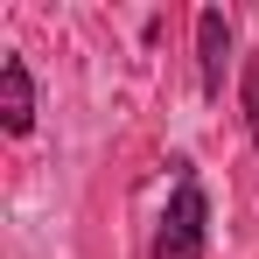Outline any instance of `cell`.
<instances>
[{"instance_id":"2","label":"cell","mask_w":259,"mask_h":259,"mask_svg":"<svg viewBox=\"0 0 259 259\" xmlns=\"http://www.w3.org/2000/svg\"><path fill=\"white\" fill-rule=\"evenodd\" d=\"M0 126L14 133V140L35 126V77H28V63H21V56H7V63H0Z\"/></svg>"},{"instance_id":"4","label":"cell","mask_w":259,"mask_h":259,"mask_svg":"<svg viewBox=\"0 0 259 259\" xmlns=\"http://www.w3.org/2000/svg\"><path fill=\"white\" fill-rule=\"evenodd\" d=\"M238 91H245V126H252V140H259V56H245V77H238Z\"/></svg>"},{"instance_id":"3","label":"cell","mask_w":259,"mask_h":259,"mask_svg":"<svg viewBox=\"0 0 259 259\" xmlns=\"http://www.w3.org/2000/svg\"><path fill=\"white\" fill-rule=\"evenodd\" d=\"M196 49H203V91H224V63H231V21H224V7H203L196 14Z\"/></svg>"},{"instance_id":"1","label":"cell","mask_w":259,"mask_h":259,"mask_svg":"<svg viewBox=\"0 0 259 259\" xmlns=\"http://www.w3.org/2000/svg\"><path fill=\"white\" fill-rule=\"evenodd\" d=\"M203 245H210V196L196 175H182L154 231V259H203Z\"/></svg>"}]
</instances>
